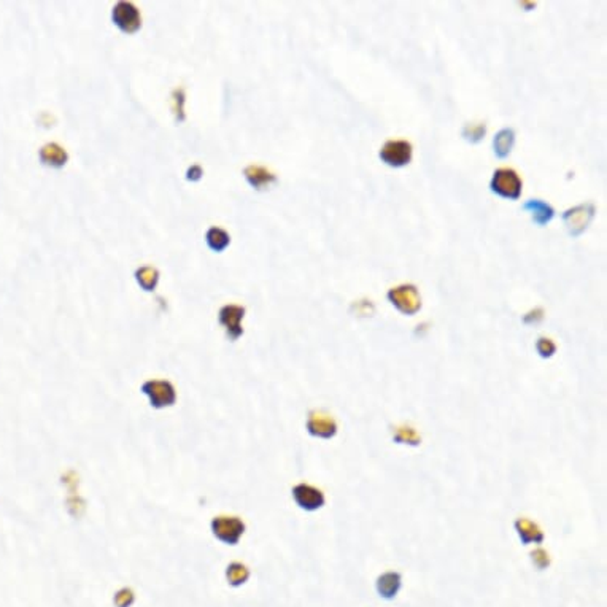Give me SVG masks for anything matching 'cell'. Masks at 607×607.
I'll use <instances>...</instances> for the list:
<instances>
[{"instance_id":"obj_1","label":"cell","mask_w":607,"mask_h":607,"mask_svg":"<svg viewBox=\"0 0 607 607\" xmlns=\"http://www.w3.org/2000/svg\"><path fill=\"white\" fill-rule=\"evenodd\" d=\"M140 390L148 398L150 406L156 408V411H162V408L174 407L177 404L178 394L174 384L169 380H162V379L147 380L142 384Z\"/></svg>"},{"instance_id":"obj_2","label":"cell","mask_w":607,"mask_h":607,"mask_svg":"<svg viewBox=\"0 0 607 607\" xmlns=\"http://www.w3.org/2000/svg\"><path fill=\"white\" fill-rule=\"evenodd\" d=\"M210 530L213 538L226 545H237L240 542L247 526L240 517L235 516H218L210 521Z\"/></svg>"},{"instance_id":"obj_3","label":"cell","mask_w":607,"mask_h":607,"mask_svg":"<svg viewBox=\"0 0 607 607\" xmlns=\"http://www.w3.org/2000/svg\"><path fill=\"white\" fill-rule=\"evenodd\" d=\"M521 186H523V183H521L518 174L513 169H498L493 174L490 183V188L494 194L512 201L520 197Z\"/></svg>"},{"instance_id":"obj_4","label":"cell","mask_w":607,"mask_h":607,"mask_svg":"<svg viewBox=\"0 0 607 607\" xmlns=\"http://www.w3.org/2000/svg\"><path fill=\"white\" fill-rule=\"evenodd\" d=\"M243 316H245V307L237 306V304H226L218 312V323L224 328L226 338L230 342H235L243 335Z\"/></svg>"},{"instance_id":"obj_5","label":"cell","mask_w":607,"mask_h":607,"mask_svg":"<svg viewBox=\"0 0 607 607\" xmlns=\"http://www.w3.org/2000/svg\"><path fill=\"white\" fill-rule=\"evenodd\" d=\"M388 299L391 301L393 306L399 310V312L406 315H413L417 313L421 307V298L417 286L413 285H399L396 288H391L388 291Z\"/></svg>"},{"instance_id":"obj_6","label":"cell","mask_w":607,"mask_h":607,"mask_svg":"<svg viewBox=\"0 0 607 607\" xmlns=\"http://www.w3.org/2000/svg\"><path fill=\"white\" fill-rule=\"evenodd\" d=\"M111 18H113V23L118 26V29L124 32V34H134L142 26L140 11H138L134 4L126 2V0H121V2H118L113 6Z\"/></svg>"},{"instance_id":"obj_7","label":"cell","mask_w":607,"mask_h":607,"mask_svg":"<svg viewBox=\"0 0 607 607\" xmlns=\"http://www.w3.org/2000/svg\"><path fill=\"white\" fill-rule=\"evenodd\" d=\"M413 148L407 140H388L380 150V160L390 167H404L412 161Z\"/></svg>"},{"instance_id":"obj_8","label":"cell","mask_w":607,"mask_h":607,"mask_svg":"<svg viewBox=\"0 0 607 607\" xmlns=\"http://www.w3.org/2000/svg\"><path fill=\"white\" fill-rule=\"evenodd\" d=\"M595 206L593 204H582V206L572 207L566 210L563 213V221L566 224L567 233L572 237H579L580 234L585 233V229L589 228L590 221L595 216Z\"/></svg>"},{"instance_id":"obj_9","label":"cell","mask_w":607,"mask_h":607,"mask_svg":"<svg viewBox=\"0 0 607 607\" xmlns=\"http://www.w3.org/2000/svg\"><path fill=\"white\" fill-rule=\"evenodd\" d=\"M307 431L313 438L331 439L338 433V423L325 411H312L307 418Z\"/></svg>"},{"instance_id":"obj_10","label":"cell","mask_w":607,"mask_h":607,"mask_svg":"<svg viewBox=\"0 0 607 607\" xmlns=\"http://www.w3.org/2000/svg\"><path fill=\"white\" fill-rule=\"evenodd\" d=\"M293 498L301 509L307 512H313L325 506V494L313 485L298 484L293 488Z\"/></svg>"},{"instance_id":"obj_11","label":"cell","mask_w":607,"mask_h":607,"mask_svg":"<svg viewBox=\"0 0 607 607\" xmlns=\"http://www.w3.org/2000/svg\"><path fill=\"white\" fill-rule=\"evenodd\" d=\"M38 157H40V162L43 164V166L52 167V169H61L69 161L67 151H65L61 145H57V143L43 145L40 151H38Z\"/></svg>"},{"instance_id":"obj_12","label":"cell","mask_w":607,"mask_h":607,"mask_svg":"<svg viewBox=\"0 0 607 607\" xmlns=\"http://www.w3.org/2000/svg\"><path fill=\"white\" fill-rule=\"evenodd\" d=\"M243 175H245L247 182L258 191L269 189L274 183H277L275 174H272L269 169L262 167V166H255V164L245 167V170H243Z\"/></svg>"},{"instance_id":"obj_13","label":"cell","mask_w":607,"mask_h":607,"mask_svg":"<svg viewBox=\"0 0 607 607\" xmlns=\"http://www.w3.org/2000/svg\"><path fill=\"white\" fill-rule=\"evenodd\" d=\"M523 210L526 212H530L534 223L538 224V226H545L547 223L552 221V218L555 216V210L550 206V204H547L544 201L539 199H531L523 204Z\"/></svg>"},{"instance_id":"obj_14","label":"cell","mask_w":607,"mask_h":607,"mask_svg":"<svg viewBox=\"0 0 607 607\" xmlns=\"http://www.w3.org/2000/svg\"><path fill=\"white\" fill-rule=\"evenodd\" d=\"M513 143H516V132H513V129L499 130L496 137H494V142H493L494 155L501 157V160H504V157L511 155Z\"/></svg>"},{"instance_id":"obj_15","label":"cell","mask_w":607,"mask_h":607,"mask_svg":"<svg viewBox=\"0 0 607 607\" xmlns=\"http://www.w3.org/2000/svg\"><path fill=\"white\" fill-rule=\"evenodd\" d=\"M516 528H517L521 540H523L525 544L542 542L544 534H542V531L539 530V526L534 523V521L528 520V518H518L517 523H516Z\"/></svg>"},{"instance_id":"obj_16","label":"cell","mask_w":607,"mask_h":607,"mask_svg":"<svg viewBox=\"0 0 607 607\" xmlns=\"http://www.w3.org/2000/svg\"><path fill=\"white\" fill-rule=\"evenodd\" d=\"M401 589V576L398 572H386L379 579L377 590L380 596L391 599L396 596V593Z\"/></svg>"},{"instance_id":"obj_17","label":"cell","mask_w":607,"mask_h":607,"mask_svg":"<svg viewBox=\"0 0 607 607\" xmlns=\"http://www.w3.org/2000/svg\"><path fill=\"white\" fill-rule=\"evenodd\" d=\"M135 280L145 291H153L160 282V270L151 266H142L135 270Z\"/></svg>"},{"instance_id":"obj_18","label":"cell","mask_w":607,"mask_h":607,"mask_svg":"<svg viewBox=\"0 0 607 607\" xmlns=\"http://www.w3.org/2000/svg\"><path fill=\"white\" fill-rule=\"evenodd\" d=\"M206 240H207V245L212 248L213 252H223V250L230 243V235L224 229L212 226L207 230Z\"/></svg>"},{"instance_id":"obj_19","label":"cell","mask_w":607,"mask_h":607,"mask_svg":"<svg viewBox=\"0 0 607 607\" xmlns=\"http://www.w3.org/2000/svg\"><path fill=\"white\" fill-rule=\"evenodd\" d=\"M226 577H228V582H229V585H233V586H240V585H243L248 580V577H250V569L248 567L243 564V563H239V562H234V563H230L229 566H228V569H226Z\"/></svg>"},{"instance_id":"obj_20","label":"cell","mask_w":607,"mask_h":607,"mask_svg":"<svg viewBox=\"0 0 607 607\" xmlns=\"http://www.w3.org/2000/svg\"><path fill=\"white\" fill-rule=\"evenodd\" d=\"M486 132V126L485 123H479V124H466L463 129V137L466 138L467 142L471 143H477L480 142L481 138H484Z\"/></svg>"},{"instance_id":"obj_21","label":"cell","mask_w":607,"mask_h":607,"mask_svg":"<svg viewBox=\"0 0 607 607\" xmlns=\"http://www.w3.org/2000/svg\"><path fill=\"white\" fill-rule=\"evenodd\" d=\"M135 601L134 591L130 589H121L120 591H116L115 595V604L118 607H130Z\"/></svg>"},{"instance_id":"obj_22","label":"cell","mask_w":607,"mask_h":607,"mask_svg":"<svg viewBox=\"0 0 607 607\" xmlns=\"http://www.w3.org/2000/svg\"><path fill=\"white\" fill-rule=\"evenodd\" d=\"M172 102H174V111L177 115V121H183L184 120V110H183V104H184V91L175 89L172 94Z\"/></svg>"},{"instance_id":"obj_23","label":"cell","mask_w":607,"mask_h":607,"mask_svg":"<svg viewBox=\"0 0 607 607\" xmlns=\"http://www.w3.org/2000/svg\"><path fill=\"white\" fill-rule=\"evenodd\" d=\"M536 348L542 358H550V356L557 352V345L553 344L552 339H547V338H540L538 340Z\"/></svg>"},{"instance_id":"obj_24","label":"cell","mask_w":607,"mask_h":607,"mask_svg":"<svg viewBox=\"0 0 607 607\" xmlns=\"http://www.w3.org/2000/svg\"><path fill=\"white\" fill-rule=\"evenodd\" d=\"M202 175H204V170H202L201 166H197V164H194V166H191L188 169V172H186V178H188V180H191V182L201 180Z\"/></svg>"}]
</instances>
